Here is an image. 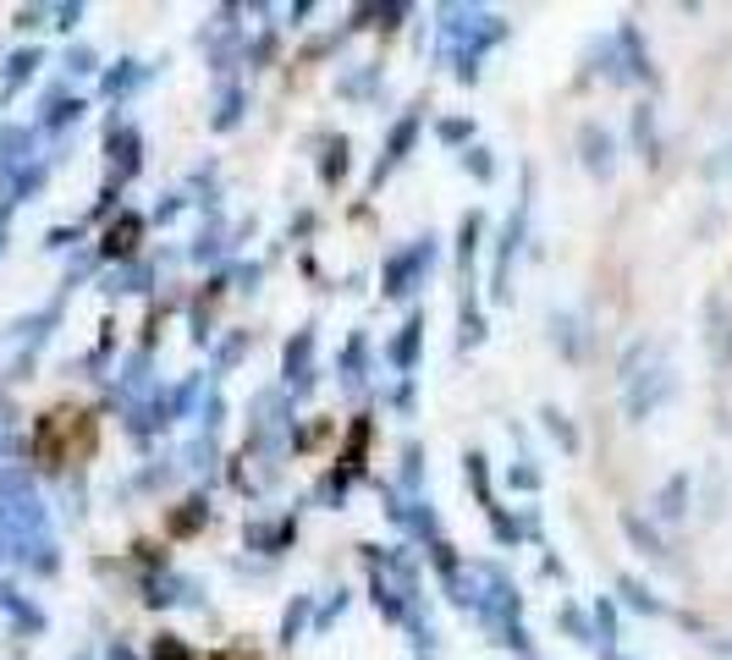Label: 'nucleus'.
I'll list each match as a JSON object with an SVG mask.
<instances>
[{
	"label": "nucleus",
	"mask_w": 732,
	"mask_h": 660,
	"mask_svg": "<svg viewBox=\"0 0 732 660\" xmlns=\"http://www.w3.org/2000/svg\"><path fill=\"white\" fill-rule=\"evenodd\" d=\"M94 446V424L84 419V412H50V419L39 424V457L45 462H72V457H84Z\"/></svg>",
	"instance_id": "nucleus-1"
}]
</instances>
